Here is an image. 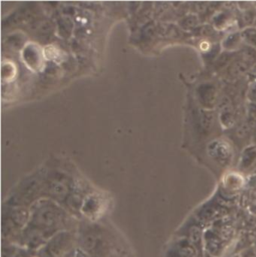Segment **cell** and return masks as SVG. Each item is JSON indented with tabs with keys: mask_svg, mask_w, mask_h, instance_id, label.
I'll list each match as a JSON object with an SVG mask.
<instances>
[{
	"mask_svg": "<svg viewBox=\"0 0 256 257\" xmlns=\"http://www.w3.org/2000/svg\"><path fill=\"white\" fill-rule=\"evenodd\" d=\"M209 155L217 162L225 164L231 157V150L225 142L215 141L209 146Z\"/></svg>",
	"mask_w": 256,
	"mask_h": 257,
	"instance_id": "cell-1",
	"label": "cell"
},
{
	"mask_svg": "<svg viewBox=\"0 0 256 257\" xmlns=\"http://www.w3.org/2000/svg\"><path fill=\"white\" fill-rule=\"evenodd\" d=\"M240 257H256V250L254 248H249L244 251Z\"/></svg>",
	"mask_w": 256,
	"mask_h": 257,
	"instance_id": "cell-2",
	"label": "cell"
}]
</instances>
